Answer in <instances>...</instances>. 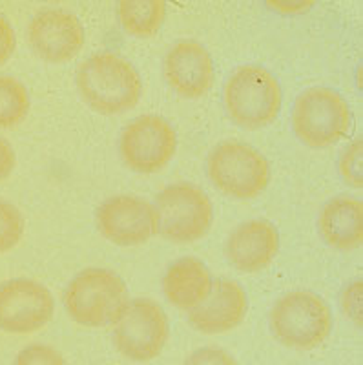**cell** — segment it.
<instances>
[{"label":"cell","mask_w":363,"mask_h":365,"mask_svg":"<svg viewBox=\"0 0 363 365\" xmlns=\"http://www.w3.org/2000/svg\"><path fill=\"white\" fill-rule=\"evenodd\" d=\"M75 84L84 103L104 115L128 112L143 97V79L137 68L113 51L84 58L75 73Z\"/></svg>","instance_id":"1"},{"label":"cell","mask_w":363,"mask_h":365,"mask_svg":"<svg viewBox=\"0 0 363 365\" xmlns=\"http://www.w3.org/2000/svg\"><path fill=\"white\" fill-rule=\"evenodd\" d=\"M62 302L75 324L108 327L116 325L128 307V287L112 269L90 267L71 278Z\"/></svg>","instance_id":"2"},{"label":"cell","mask_w":363,"mask_h":365,"mask_svg":"<svg viewBox=\"0 0 363 365\" xmlns=\"http://www.w3.org/2000/svg\"><path fill=\"white\" fill-rule=\"evenodd\" d=\"M228 117L241 128L257 130L272 125L281 112L283 93L276 75L260 64L235 68L223 88Z\"/></svg>","instance_id":"3"},{"label":"cell","mask_w":363,"mask_h":365,"mask_svg":"<svg viewBox=\"0 0 363 365\" xmlns=\"http://www.w3.org/2000/svg\"><path fill=\"white\" fill-rule=\"evenodd\" d=\"M351 125V108L332 88L310 86L294 101L292 130L309 148L336 145L349 133Z\"/></svg>","instance_id":"4"},{"label":"cell","mask_w":363,"mask_h":365,"mask_svg":"<svg viewBox=\"0 0 363 365\" xmlns=\"http://www.w3.org/2000/svg\"><path fill=\"white\" fill-rule=\"evenodd\" d=\"M157 228L165 240L192 243L205 237L214 223V205L201 187L190 181L166 185L155 197Z\"/></svg>","instance_id":"5"},{"label":"cell","mask_w":363,"mask_h":365,"mask_svg":"<svg viewBox=\"0 0 363 365\" xmlns=\"http://www.w3.org/2000/svg\"><path fill=\"white\" fill-rule=\"evenodd\" d=\"M207 174L221 194L235 200H254L270 181V165L260 150L228 139L210 150Z\"/></svg>","instance_id":"6"},{"label":"cell","mask_w":363,"mask_h":365,"mask_svg":"<svg viewBox=\"0 0 363 365\" xmlns=\"http://www.w3.org/2000/svg\"><path fill=\"white\" fill-rule=\"evenodd\" d=\"M272 334L287 347L312 349L332 331V311L322 296L292 291L281 296L270 309Z\"/></svg>","instance_id":"7"},{"label":"cell","mask_w":363,"mask_h":365,"mask_svg":"<svg viewBox=\"0 0 363 365\" xmlns=\"http://www.w3.org/2000/svg\"><path fill=\"white\" fill-rule=\"evenodd\" d=\"M178 150V133L170 120L157 113L136 117L119 135L123 163L137 174H155L168 166Z\"/></svg>","instance_id":"8"},{"label":"cell","mask_w":363,"mask_h":365,"mask_svg":"<svg viewBox=\"0 0 363 365\" xmlns=\"http://www.w3.org/2000/svg\"><path fill=\"white\" fill-rule=\"evenodd\" d=\"M170 336L168 318L157 302L133 298L113 329V344L123 356L150 361L161 354Z\"/></svg>","instance_id":"9"},{"label":"cell","mask_w":363,"mask_h":365,"mask_svg":"<svg viewBox=\"0 0 363 365\" xmlns=\"http://www.w3.org/2000/svg\"><path fill=\"white\" fill-rule=\"evenodd\" d=\"M53 312V294L37 279L11 278L0 283V331L31 334L50 324Z\"/></svg>","instance_id":"10"},{"label":"cell","mask_w":363,"mask_h":365,"mask_svg":"<svg viewBox=\"0 0 363 365\" xmlns=\"http://www.w3.org/2000/svg\"><path fill=\"white\" fill-rule=\"evenodd\" d=\"M99 232L119 247L143 245L159 234L155 208L137 195H112L96 210Z\"/></svg>","instance_id":"11"},{"label":"cell","mask_w":363,"mask_h":365,"mask_svg":"<svg viewBox=\"0 0 363 365\" xmlns=\"http://www.w3.org/2000/svg\"><path fill=\"white\" fill-rule=\"evenodd\" d=\"M84 26L75 13L48 8L35 13L28 24V42L35 57L44 63H68L84 46Z\"/></svg>","instance_id":"12"},{"label":"cell","mask_w":363,"mask_h":365,"mask_svg":"<svg viewBox=\"0 0 363 365\" xmlns=\"http://www.w3.org/2000/svg\"><path fill=\"white\" fill-rule=\"evenodd\" d=\"M163 75L168 86L185 99H199L214 84V58L199 41L173 42L163 58Z\"/></svg>","instance_id":"13"},{"label":"cell","mask_w":363,"mask_h":365,"mask_svg":"<svg viewBox=\"0 0 363 365\" xmlns=\"http://www.w3.org/2000/svg\"><path fill=\"white\" fill-rule=\"evenodd\" d=\"M248 311V296L234 279L219 278L208 296L188 311V324L203 334H221L243 324Z\"/></svg>","instance_id":"14"},{"label":"cell","mask_w":363,"mask_h":365,"mask_svg":"<svg viewBox=\"0 0 363 365\" xmlns=\"http://www.w3.org/2000/svg\"><path fill=\"white\" fill-rule=\"evenodd\" d=\"M280 252V232L268 220L257 217L240 223L228 234L225 256L240 272L267 269Z\"/></svg>","instance_id":"15"},{"label":"cell","mask_w":363,"mask_h":365,"mask_svg":"<svg viewBox=\"0 0 363 365\" xmlns=\"http://www.w3.org/2000/svg\"><path fill=\"white\" fill-rule=\"evenodd\" d=\"M210 270L195 256H185L173 259L166 267L161 279V289L165 298L173 307L181 311H192L207 298L212 289Z\"/></svg>","instance_id":"16"},{"label":"cell","mask_w":363,"mask_h":365,"mask_svg":"<svg viewBox=\"0 0 363 365\" xmlns=\"http://www.w3.org/2000/svg\"><path fill=\"white\" fill-rule=\"evenodd\" d=\"M318 228L327 245L354 250L363 240V203L354 195H336L319 210Z\"/></svg>","instance_id":"17"},{"label":"cell","mask_w":363,"mask_h":365,"mask_svg":"<svg viewBox=\"0 0 363 365\" xmlns=\"http://www.w3.org/2000/svg\"><path fill=\"white\" fill-rule=\"evenodd\" d=\"M117 17L124 31L133 37H153L161 29L166 17L163 0H121Z\"/></svg>","instance_id":"18"},{"label":"cell","mask_w":363,"mask_h":365,"mask_svg":"<svg viewBox=\"0 0 363 365\" xmlns=\"http://www.w3.org/2000/svg\"><path fill=\"white\" fill-rule=\"evenodd\" d=\"M29 91L24 83L0 73V130L21 125L29 113Z\"/></svg>","instance_id":"19"},{"label":"cell","mask_w":363,"mask_h":365,"mask_svg":"<svg viewBox=\"0 0 363 365\" xmlns=\"http://www.w3.org/2000/svg\"><path fill=\"white\" fill-rule=\"evenodd\" d=\"M26 221L22 212L11 201L0 197V254L9 252L21 243Z\"/></svg>","instance_id":"20"},{"label":"cell","mask_w":363,"mask_h":365,"mask_svg":"<svg viewBox=\"0 0 363 365\" xmlns=\"http://www.w3.org/2000/svg\"><path fill=\"white\" fill-rule=\"evenodd\" d=\"M362 154H363V141L362 137L352 141L347 146L339 155L338 170L339 175L345 182H349L351 187L362 188L363 185V172H362Z\"/></svg>","instance_id":"21"},{"label":"cell","mask_w":363,"mask_h":365,"mask_svg":"<svg viewBox=\"0 0 363 365\" xmlns=\"http://www.w3.org/2000/svg\"><path fill=\"white\" fill-rule=\"evenodd\" d=\"M13 365H66V360L51 345L31 344L17 354Z\"/></svg>","instance_id":"22"},{"label":"cell","mask_w":363,"mask_h":365,"mask_svg":"<svg viewBox=\"0 0 363 365\" xmlns=\"http://www.w3.org/2000/svg\"><path fill=\"white\" fill-rule=\"evenodd\" d=\"M362 278H356L342 291V311L356 325H362Z\"/></svg>","instance_id":"23"},{"label":"cell","mask_w":363,"mask_h":365,"mask_svg":"<svg viewBox=\"0 0 363 365\" xmlns=\"http://www.w3.org/2000/svg\"><path fill=\"white\" fill-rule=\"evenodd\" d=\"M185 365H237L228 351L215 345H207V347H199L198 351L186 358Z\"/></svg>","instance_id":"24"},{"label":"cell","mask_w":363,"mask_h":365,"mask_svg":"<svg viewBox=\"0 0 363 365\" xmlns=\"http://www.w3.org/2000/svg\"><path fill=\"white\" fill-rule=\"evenodd\" d=\"M17 48V35H15V29H13L11 22L0 13V66L6 64L9 61V57L13 55Z\"/></svg>","instance_id":"25"},{"label":"cell","mask_w":363,"mask_h":365,"mask_svg":"<svg viewBox=\"0 0 363 365\" xmlns=\"http://www.w3.org/2000/svg\"><path fill=\"white\" fill-rule=\"evenodd\" d=\"M15 165H17V154H15L11 143L4 137H0V181H4L13 174Z\"/></svg>","instance_id":"26"},{"label":"cell","mask_w":363,"mask_h":365,"mask_svg":"<svg viewBox=\"0 0 363 365\" xmlns=\"http://www.w3.org/2000/svg\"><path fill=\"white\" fill-rule=\"evenodd\" d=\"M267 6L281 15H300L314 6L310 0H267Z\"/></svg>","instance_id":"27"}]
</instances>
